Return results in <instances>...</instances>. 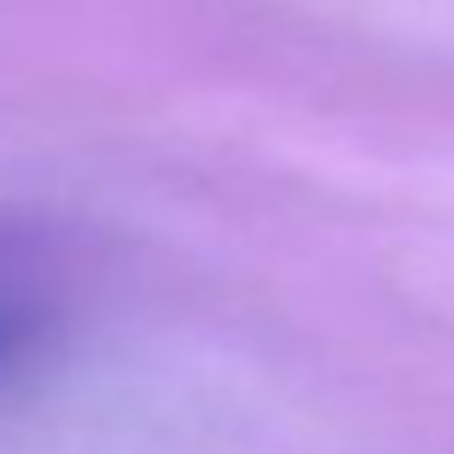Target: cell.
<instances>
[{"label": "cell", "mask_w": 454, "mask_h": 454, "mask_svg": "<svg viewBox=\"0 0 454 454\" xmlns=\"http://www.w3.org/2000/svg\"><path fill=\"white\" fill-rule=\"evenodd\" d=\"M41 338H47V309L24 292H0V373L35 356Z\"/></svg>", "instance_id": "1"}]
</instances>
